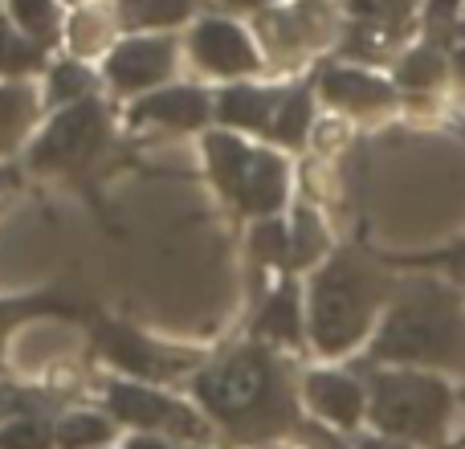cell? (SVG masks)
<instances>
[{"mask_svg":"<svg viewBox=\"0 0 465 449\" xmlns=\"http://www.w3.org/2000/svg\"><path fill=\"white\" fill-rule=\"evenodd\" d=\"M193 396L196 409L232 445H262L273 437H286L290 429L306 434L286 360L257 339L232 347L217 364L196 372Z\"/></svg>","mask_w":465,"mask_h":449,"instance_id":"cell-1","label":"cell"},{"mask_svg":"<svg viewBox=\"0 0 465 449\" xmlns=\"http://www.w3.org/2000/svg\"><path fill=\"white\" fill-rule=\"evenodd\" d=\"M371 360L396 368L465 372V303L450 282L409 274L396 282L388 314L371 335Z\"/></svg>","mask_w":465,"mask_h":449,"instance_id":"cell-2","label":"cell"},{"mask_svg":"<svg viewBox=\"0 0 465 449\" xmlns=\"http://www.w3.org/2000/svg\"><path fill=\"white\" fill-rule=\"evenodd\" d=\"M392 278L360 249H339L306 286V335L319 355H347L363 344L380 306L392 298Z\"/></svg>","mask_w":465,"mask_h":449,"instance_id":"cell-3","label":"cell"},{"mask_svg":"<svg viewBox=\"0 0 465 449\" xmlns=\"http://www.w3.org/2000/svg\"><path fill=\"white\" fill-rule=\"evenodd\" d=\"M368 417L384 437L437 445L450 429L453 393L433 372L384 368L368 380Z\"/></svg>","mask_w":465,"mask_h":449,"instance_id":"cell-4","label":"cell"},{"mask_svg":"<svg viewBox=\"0 0 465 449\" xmlns=\"http://www.w3.org/2000/svg\"><path fill=\"white\" fill-rule=\"evenodd\" d=\"M204 164L237 213L245 217H278L286 209L290 196V164L270 147H253L237 135V131H204Z\"/></svg>","mask_w":465,"mask_h":449,"instance_id":"cell-5","label":"cell"},{"mask_svg":"<svg viewBox=\"0 0 465 449\" xmlns=\"http://www.w3.org/2000/svg\"><path fill=\"white\" fill-rule=\"evenodd\" d=\"M106 144H111V111L94 95L86 103H74L65 111L49 115V123L29 144V172L82 180L94 168L98 155L106 152Z\"/></svg>","mask_w":465,"mask_h":449,"instance_id":"cell-6","label":"cell"},{"mask_svg":"<svg viewBox=\"0 0 465 449\" xmlns=\"http://www.w3.org/2000/svg\"><path fill=\"white\" fill-rule=\"evenodd\" d=\"M103 401L114 425H127L135 434L176 437L184 445H201L213 437V421L201 409L160 393L155 384H143V380H111Z\"/></svg>","mask_w":465,"mask_h":449,"instance_id":"cell-7","label":"cell"},{"mask_svg":"<svg viewBox=\"0 0 465 449\" xmlns=\"http://www.w3.org/2000/svg\"><path fill=\"white\" fill-rule=\"evenodd\" d=\"M176 54L180 45L168 33H135V37H123L106 49L103 78L114 95L143 98L168 86V78L176 74Z\"/></svg>","mask_w":465,"mask_h":449,"instance_id":"cell-8","label":"cell"},{"mask_svg":"<svg viewBox=\"0 0 465 449\" xmlns=\"http://www.w3.org/2000/svg\"><path fill=\"white\" fill-rule=\"evenodd\" d=\"M94 344L114 368L127 372L131 380H143V384H152V380H172L196 364L193 352L163 347V344H155V339L139 335V331L123 327V323H106V319L94 327Z\"/></svg>","mask_w":465,"mask_h":449,"instance_id":"cell-9","label":"cell"},{"mask_svg":"<svg viewBox=\"0 0 465 449\" xmlns=\"http://www.w3.org/2000/svg\"><path fill=\"white\" fill-rule=\"evenodd\" d=\"M188 57L196 70L213 74V78H249L262 70V49L253 45L245 29L229 16H204L188 33Z\"/></svg>","mask_w":465,"mask_h":449,"instance_id":"cell-10","label":"cell"},{"mask_svg":"<svg viewBox=\"0 0 465 449\" xmlns=\"http://www.w3.org/2000/svg\"><path fill=\"white\" fill-rule=\"evenodd\" d=\"M213 123V95L201 86H160L131 103V127H163L188 135Z\"/></svg>","mask_w":465,"mask_h":449,"instance_id":"cell-11","label":"cell"},{"mask_svg":"<svg viewBox=\"0 0 465 449\" xmlns=\"http://www.w3.org/2000/svg\"><path fill=\"white\" fill-rule=\"evenodd\" d=\"M302 401L314 417L335 429H355L368 417V384L351 372H311L302 380Z\"/></svg>","mask_w":465,"mask_h":449,"instance_id":"cell-12","label":"cell"},{"mask_svg":"<svg viewBox=\"0 0 465 449\" xmlns=\"http://www.w3.org/2000/svg\"><path fill=\"white\" fill-rule=\"evenodd\" d=\"M282 90L273 86H253V82H229L225 90L213 95V119L225 131H245V135L270 139L273 115H278Z\"/></svg>","mask_w":465,"mask_h":449,"instance_id":"cell-13","label":"cell"},{"mask_svg":"<svg viewBox=\"0 0 465 449\" xmlns=\"http://www.w3.org/2000/svg\"><path fill=\"white\" fill-rule=\"evenodd\" d=\"M319 95L322 103L339 106L347 115H368V111H384L396 103V86L388 78L360 65H327L319 74Z\"/></svg>","mask_w":465,"mask_h":449,"instance_id":"cell-14","label":"cell"},{"mask_svg":"<svg viewBox=\"0 0 465 449\" xmlns=\"http://www.w3.org/2000/svg\"><path fill=\"white\" fill-rule=\"evenodd\" d=\"M253 339L265 347H298L306 339V306L294 278L278 282L253 319Z\"/></svg>","mask_w":465,"mask_h":449,"instance_id":"cell-15","label":"cell"},{"mask_svg":"<svg viewBox=\"0 0 465 449\" xmlns=\"http://www.w3.org/2000/svg\"><path fill=\"white\" fill-rule=\"evenodd\" d=\"M41 106L45 103L29 82H0V160H8V155L33 144Z\"/></svg>","mask_w":465,"mask_h":449,"instance_id":"cell-16","label":"cell"},{"mask_svg":"<svg viewBox=\"0 0 465 449\" xmlns=\"http://www.w3.org/2000/svg\"><path fill=\"white\" fill-rule=\"evenodd\" d=\"M196 13L193 0H119L114 5V21L127 37L135 33H168L184 25Z\"/></svg>","mask_w":465,"mask_h":449,"instance_id":"cell-17","label":"cell"},{"mask_svg":"<svg viewBox=\"0 0 465 449\" xmlns=\"http://www.w3.org/2000/svg\"><path fill=\"white\" fill-rule=\"evenodd\" d=\"M8 21L49 54L65 33V13L57 0H8Z\"/></svg>","mask_w":465,"mask_h":449,"instance_id":"cell-18","label":"cell"},{"mask_svg":"<svg viewBox=\"0 0 465 449\" xmlns=\"http://www.w3.org/2000/svg\"><path fill=\"white\" fill-rule=\"evenodd\" d=\"M98 95V78L94 70L78 62V57H65V62L49 65V78H45V90H41V103L49 111H65L74 103H86V98Z\"/></svg>","mask_w":465,"mask_h":449,"instance_id":"cell-19","label":"cell"},{"mask_svg":"<svg viewBox=\"0 0 465 449\" xmlns=\"http://www.w3.org/2000/svg\"><path fill=\"white\" fill-rule=\"evenodd\" d=\"M311 123H314V95H311V86H286V90H282L278 115H273V127H270V144L302 147Z\"/></svg>","mask_w":465,"mask_h":449,"instance_id":"cell-20","label":"cell"},{"mask_svg":"<svg viewBox=\"0 0 465 449\" xmlns=\"http://www.w3.org/2000/svg\"><path fill=\"white\" fill-rule=\"evenodd\" d=\"M54 442L57 449H106L114 442V421L111 413H94V409L65 413L54 425Z\"/></svg>","mask_w":465,"mask_h":449,"instance_id":"cell-21","label":"cell"},{"mask_svg":"<svg viewBox=\"0 0 465 449\" xmlns=\"http://www.w3.org/2000/svg\"><path fill=\"white\" fill-rule=\"evenodd\" d=\"M265 33H270L278 45L306 49L314 37L327 33V8L298 5V8H286V13H273V16H265Z\"/></svg>","mask_w":465,"mask_h":449,"instance_id":"cell-22","label":"cell"},{"mask_svg":"<svg viewBox=\"0 0 465 449\" xmlns=\"http://www.w3.org/2000/svg\"><path fill=\"white\" fill-rule=\"evenodd\" d=\"M37 70H45V49L33 45L8 16H0V78L25 82Z\"/></svg>","mask_w":465,"mask_h":449,"instance_id":"cell-23","label":"cell"},{"mask_svg":"<svg viewBox=\"0 0 465 449\" xmlns=\"http://www.w3.org/2000/svg\"><path fill=\"white\" fill-rule=\"evenodd\" d=\"M445 70H450V62H445V45H437V41L425 37L420 45H412L409 54L401 57V65H396V82H401L404 90H429L445 78Z\"/></svg>","mask_w":465,"mask_h":449,"instance_id":"cell-24","label":"cell"},{"mask_svg":"<svg viewBox=\"0 0 465 449\" xmlns=\"http://www.w3.org/2000/svg\"><path fill=\"white\" fill-rule=\"evenodd\" d=\"M41 314H78V306L65 294H33V298H8V303H0V352H5L8 331L29 319H41Z\"/></svg>","mask_w":465,"mask_h":449,"instance_id":"cell-25","label":"cell"},{"mask_svg":"<svg viewBox=\"0 0 465 449\" xmlns=\"http://www.w3.org/2000/svg\"><path fill=\"white\" fill-rule=\"evenodd\" d=\"M327 249V229H322L319 213L314 209H298L290 221V270H306L314 265Z\"/></svg>","mask_w":465,"mask_h":449,"instance_id":"cell-26","label":"cell"},{"mask_svg":"<svg viewBox=\"0 0 465 449\" xmlns=\"http://www.w3.org/2000/svg\"><path fill=\"white\" fill-rule=\"evenodd\" d=\"M249 254L262 265H278L290 274V224L282 217H265L249 233Z\"/></svg>","mask_w":465,"mask_h":449,"instance_id":"cell-27","label":"cell"},{"mask_svg":"<svg viewBox=\"0 0 465 449\" xmlns=\"http://www.w3.org/2000/svg\"><path fill=\"white\" fill-rule=\"evenodd\" d=\"M65 41H70L78 62L98 54V49H106V41H111V21H106V13H98V8H78V13L65 21Z\"/></svg>","mask_w":465,"mask_h":449,"instance_id":"cell-28","label":"cell"},{"mask_svg":"<svg viewBox=\"0 0 465 449\" xmlns=\"http://www.w3.org/2000/svg\"><path fill=\"white\" fill-rule=\"evenodd\" d=\"M409 5L412 0H347V13L355 16V25H368V29H384V33H404L409 21Z\"/></svg>","mask_w":465,"mask_h":449,"instance_id":"cell-29","label":"cell"},{"mask_svg":"<svg viewBox=\"0 0 465 449\" xmlns=\"http://www.w3.org/2000/svg\"><path fill=\"white\" fill-rule=\"evenodd\" d=\"M0 449H57L54 425L45 417H13L0 425Z\"/></svg>","mask_w":465,"mask_h":449,"instance_id":"cell-30","label":"cell"},{"mask_svg":"<svg viewBox=\"0 0 465 449\" xmlns=\"http://www.w3.org/2000/svg\"><path fill=\"white\" fill-rule=\"evenodd\" d=\"M13 417H33V393H21V388L0 384V425Z\"/></svg>","mask_w":465,"mask_h":449,"instance_id":"cell-31","label":"cell"},{"mask_svg":"<svg viewBox=\"0 0 465 449\" xmlns=\"http://www.w3.org/2000/svg\"><path fill=\"white\" fill-rule=\"evenodd\" d=\"M420 262H429V265H450V270L465 274V241H461V245H453V249H445V254H429V257H420Z\"/></svg>","mask_w":465,"mask_h":449,"instance_id":"cell-32","label":"cell"},{"mask_svg":"<svg viewBox=\"0 0 465 449\" xmlns=\"http://www.w3.org/2000/svg\"><path fill=\"white\" fill-rule=\"evenodd\" d=\"M123 449H172L168 445V437H155V434H135V437H127V445Z\"/></svg>","mask_w":465,"mask_h":449,"instance_id":"cell-33","label":"cell"},{"mask_svg":"<svg viewBox=\"0 0 465 449\" xmlns=\"http://www.w3.org/2000/svg\"><path fill=\"white\" fill-rule=\"evenodd\" d=\"M450 49H453V70H458V74H461V82H465V21H461V29L453 33Z\"/></svg>","mask_w":465,"mask_h":449,"instance_id":"cell-34","label":"cell"},{"mask_svg":"<svg viewBox=\"0 0 465 449\" xmlns=\"http://www.w3.org/2000/svg\"><path fill=\"white\" fill-rule=\"evenodd\" d=\"M360 449H412L409 442H396V437H363Z\"/></svg>","mask_w":465,"mask_h":449,"instance_id":"cell-35","label":"cell"},{"mask_svg":"<svg viewBox=\"0 0 465 449\" xmlns=\"http://www.w3.org/2000/svg\"><path fill=\"white\" fill-rule=\"evenodd\" d=\"M229 8H265V5H273V0H225Z\"/></svg>","mask_w":465,"mask_h":449,"instance_id":"cell-36","label":"cell"},{"mask_svg":"<svg viewBox=\"0 0 465 449\" xmlns=\"http://www.w3.org/2000/svg\"><path fill=\"white\" fill-rule=\"evenodd\" d=\"M16 185V172L13 168H0V193H5V188H13Z\"/></svg>","mask_w":465,"mask_h":449,"instance_id":"cell-37","label":"cell"},{"mask_svg":"<svg viewBox=\"0 0 465 449\" xmlns=\"http://www.w3.org/2000/svg\"><path fill=\"white\" fill-rule=\"evenodd\" d=\"M180 449H204V445H180Z\"/></svg>","mask_w":465,"mask_h":449,"instance_id":"cell-38","label":"cell"},{"mask_svg":"<svg viewBox=\"0 0 465 449\" xmlns=\"http://www.w3.org/2000/svg\"><path fill=\"white\" fill-rule=\"evenodd\" d=\"M461 401H465V393H461Z\"/></svg>","mask_w":465,"mask_h":449,"instance_id":"cell-39","label":"cell"}]
</instances>
